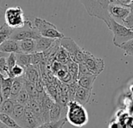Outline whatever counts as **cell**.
I'll return each instance as SVG.
<instances>
[{
    "mask_svg": "<svg viewBox=\"0 0 133 128\" xmlns=\"http://www.w3.org/2000/svg\"><path fill=\"white\" fill-rule=\"evenodd\" d=\"M25 83V78L24 77H16L14 80V83L11 88V95H10V99L14 100L15 98L18 95V94L21 92V91L24 88Z\"/></svg>",
    "mask_w": 133,
    "mask_h": 128,
    "instance_id": "e0dca14e",
    "label": "cell"
},
{
    "mask_svg": "<svg viewBox=\"0 0 133 128\" xmlns=\"http://www.w3.org/2000/svg\"><path fill=\"white\" fill-rule=\"evenodd\" d=\"M17 56V64L24 67L25 69L31 66V55L19 53L16 54Z\"/></svg>",
    "mask_w": 133,
    "mask_h": 128,
    "instance_id": "44dd1931",
    "label": "cell"
},
{
    "mask_svg": "<svg viewBox=\"0 0 133 128\" xmlns=\"http://www.w3.org/2000/svg\"><path fill=\"white\" fill-rule=\"evenodd\" d=\"M56 40L40 37L36 40V52H45L49 49Z\"/></svg>",
    "mask_w": 133,
    "mask_h": 128,
    "instance_id": "2e32d148",
    "label": "cell"
},
{
    "mask_svg": "<svg viewBox=\"0 0 133 128\" xmlns=\"http://www.w3.org/2000/svg\"><path fill=\"white\" fill-rule=\"evenodd\" d=\"M96 77H97V76L93 75V74L84 76V77H82L78 79V84L82 88L92 91L93 84H94V82H95Z\"/></svg>",
    "mask_w": 133,
    "mask_h": 128,
    "instance_id": "ac0fdd59",
    "label": "cell"
},
{
    "mask_svg": "<svg viewBox=\"0 0 133 128\" xmlns=\"http://www.w3.org/2000/svg\"><path fill=\"white\" fill-rule=\"evenodd\" d=\"M109 128H122V126L119 122L112 121L109 125Z\"/></svg>",
    "mask_w": 133,
    "mask_h": 128,
    "instance_id": "74e56055",
    "label": "cell"
},
{
    "mask_svg": "<svg viewBox=\"0 0 133 128\" xmlns=\"http://www.w3.org/2000/svg\"><path fill=\"white\" fill-rule=\"evenodd\" d=\"M85 6V10L89 16L96 17L103 20L109 27L112 20L110 13V0L109 1H80Z\"/></svg>",
    "mask_w": 133,
    "mask_h": 128,
    "instance_id": "6da1fadb",
    "label": "cell"
},
{
    "mask_svg": "<svg viewBox=\"0 0 133 128\" xmlns=\"http://www.w3.org/2000/svg\"><path fill=\"white\" fill-rule=\"evenodd\" d=\"M24 88L27 90V91H28V93L31 99H36V100L38 99L40 94L36 90V87H35V84L31 83V82H29V81H28L25 80Z\"/></svg>",
    "mask_w": 133,
    "mask_h": 128,
    "instance_id": "cb8c5ba5",
    "label": "cell"
},
{
    "mask_svg": "<svg viewBox=\"0 0 133 128\" xmlns=\"http://www.w3.org/2000/svg\"><path fill=\"white\" fill-rule=\"evenodd\" d=\"M91 95H92V91L78 86V88L76 91L75 101L84 106L85 105H86L89 102Z\"/></svg>",
    "mask_w": 133,
    "mask_h": 128,
    "instance_id": "4fadbf2b",
    "label": "cell"
},
{
    "mask_svg": "<svg viewBox=\"0 0 133 128\" xmlns=\"http://www.w3.org/2000/svg\"><path fill=\"white\" fill-rule=\"evenodd\" d=\"M122 25L131 31L133 30V13L131 12L129 13V15L127 17V18L124 20Z\"/></svg>",
    "mask_w": 133,
    "mask_h": 128,
    "instance_id": "e575fe53",
    "label": "cell"
},
{
    "mask_svg": "<svg viewBox=\"0 0 133 128\" xmlns=\"http://www.w3.org/2000/svg\"><path fill=\"white\" fill-rule=\"evenodd\" d=\"M25 112V106L18 103H15L14 105V108L12 112L11 116L17 121L18 122L24 116Z\"/></svg>",
    "mask_w": 133,
    "mask_h": 128,
    "instance_id": "484cf974",
    "label": "cell"
},
{
    "mask_svg": "<svg viewBox=\"0 0 133 128\" xmlns=\"http://www.w3.org/2000/svg\"><path fill=\"white\" fill-rule=\"evenodd\" d=\"M14 29L10 28L6 23L0 27V45L6 41L10 39Z\"/></svg>",
    "mask_w": 133,
    "mask_h": 128,
    "instance_id": "7402d4cb",
    "label": "cell"
},
{
    "mask_svg": "<svg viewBox=\"0 0 133 128\" xmlns=\"http://www.w3.org/2000/svg\"><path fill=\"white\" fill-rule=\"evenodd\" d=\"M66 119L72 126L82 127L89 122V115L83 105L75 101L70 102L68 105Z\"/></svg>",
    "mask_w": 133,
    "mask_h": 128,
    "instance_id": "7a4b0ae2",
    "label": "cell"
},
{
    "mask_svg": "<svg viewBox=\"0 0 133 128\" xmlns=\"http://www.w3.org/2000/svg\"><path fill=\"white\" fill-rule=\"evenodd\" d=\"M34 26L42 37L55 40H60L65 37L53 24L45 19L39 17L35 18Z\"/></svg>",
    "mask_w": 133,
    "mask_h": 128,
    "instance_id": "3957f363",
    "label": "cell"
},
{
    "mask_svg": "<svg viewBox=\"0 0 133 128\" xmlns=\"http://www.w3.org/2000/svg\"><path fill=\"white\" fill-rule=\"evenodd\" d=\"M18 42L21 53L31 55L36 52V40L28 39Z\"/></svg>",
    "mask_w": 133,
    "mask_h": 128,
    "instance_id": "9a60e30c",
    "label": "cell"
},
{
    "mask_svg": "<svg viewBox=\"0 0 133 128\" xmlns=\"http://www.w3.org/2000/svg\"><path fill=\"white\" fill-rule=\"evenodd\" d=\"M109 13L113 20L122 25L124 20L131 13V10L127 6L119 5L114 3L113 0H110Z\"/></svg>",
    "mask_w": 133,
    "mask_h": 128,
    "instance_id": "9c48e42d",
    "label": "cell"
},
{
    "mask_svg": "<svg viewBox=\"0 0 133 128\" xmlns=\"http://www.w3.org/2000/svg\"><path fill=\"white\" fill-rule=\"evenodd\" d=\"M0 122L10 128H22L11 116L1 112H0Z\"/></svg>",
    "mask_w": 133,
    "mask_h": 128,
    "instance_id": "ffe728a7",
    "label": "cell"
},
{
    "mask_svg": "<svg viewBox=\"0 0 133 128\" xmlns=\"http://www.w3.org/2000/svg\"><path fill=\"white\" fill-rule=\"evenodd\" d=\"M35 87H36V90L39 94H42L45 91V85L43 81L42 80V78H40V80L35 84Z\"/></svg>",
    "mask_w": 133,
    "mask_h": 128,
    "instance_id": "d590c367",
    "label": "cell"
},
{
    "mask_svg": "<svg viewBox=\"0 0 133 128\" xmlns=\"http://www.w3.org/2000/svg\"><path fill=\"white\" fill-rule=\"evenodd\" d=\"M5 22L12 29H20L25 26L27 20L20 6L10 7L5 12Z\"/></svg>",
    "mask_w": 133,
    "mask_h": 128,
    "instance_id": "8992f818",
    "label": "cell"
},
{
    "mask_svg": "<svg viewBox=\"0 0 133 128\" xmlns=\"http://www.w3.org/2000/svg\"><path fill=\"white\" fill-rule=\"evenodd\" d=\"M7 66L10 69V71L11 72L12 69L17 65V56L15 53H11L9 55V56L6 59Z\"/></svg>",
    "mask_w": 133,
    "mask_h": 128,
    "instance_id": "836d02e7",
    "label": "cell"
},
{
    "mask_svg": "<svg viewBox=\"0 0 133 128\" xmlns=\"http://www.w3.org/2000/svg\"><path fill=\"white\" fill-rule=\"evenodd\" d=\"M66 122H68V120H66V118H64V119H60V120L56 121V122H51L50 121L48 123H42V125H40L37 128H63Z\"/></svg>",
    "mask_w": 133,
    "mask_h": 128,
    "instance_id": "4316f807",
    "label": "cell"
},
{
    "mask_svg": "<svg viewBox=\"0 0 133 128\" xmlns=\"http://www.w3.org/2000/svg\"><path fill=\"white\" fill-rule=\"evenodd\" d=\"M9 55H10V54H6V53H4V52H3L0 51V59L3 58V57H8Z\"/></svg>",
    "mask_w": 133,
    "mask_h": 128,
    "instance_id": "f35d334b",
    "label": "cell"
},
{
    "mask_svg": "<svg viewBox=\"0 0 133 128\" xmlns=\"http://www.w3.org/2000/svg\"><path fill=\"white\" fill-rule=\"evenodd\" d=\"M55 61L63 64V65H68L71 62H72L69 53L61 46L56 55Z\"/></svg>",
    "mask_w": 133,
    "mask_h": 128,
    "instance_id": "d6986e66",
    "label": "cell"
},
{
    "mask_svg": "<svg viewBox=\"0 0 133 128\" xmlns=\"http://www.w3.org/2000/svg\"><path fill=\"white\" fill-rule=\"evenodd\" d=\"M128 7L130 9V10H131V13H133V1L131 0V3L128 6Z\"/></svg>",
    "mask_w": 133,
    "mask_h": 128,
    "instance_id": "ab89813d",
    "label": "cell"
},
{
    "mask_svg": "<svg viewBox=\"0 0 133 128\" xmlns=\"http://www.w3.org/2000/svg\"><path fill=\"white\" fill-rule=\"evenodd\" d=\"M60 46L68 52L73 62L82 63L85 59V50L81 48L71 38L64 37L59 40Z\"/></svg>",
    "mask_w": 133,
    "mask_h": 128,
    "instance_id": "5b68a950",
    "label": "cell"
},
{
    "mask_svg": "<svg viewBox=\"0 0 133 128\" xmlns=\"http://www.w3.org/2000/svg\"><path fill=\"white\" fill-rule=\"evenodd\" d=\"M121 48L123 49L127 55H131L133 57V39L128 41L125 44L121 46Z\"/></svg>",
    "mask_w": 133,
    "mask_h": 128,
    "instance_id": "1f68e13d",
    "label": "cell"
},
{
    "mask_svg": "<svg viewBox=\"0 0 133 128\" xmlns=\"http://www.w3.org/2000/svg\"><path fill=\"white\" fill-rule=\"evenodd\" d=\"M92 74L89 71V70L87 68V67L85 65L84 63H79L78 64V78L87 76V75H92ZM94 75V74H93Z\"/></svg>",
    "mask_w": 133,
    "mask_h": 128,
    "instance_id": "d6a6232c",
    "label": "cell"
},
{
    "mask_svg": "<svg viewBox=\"0 0 133 128\" xmlns=\"http://www.w3.org/2000/svg\"><path fill=\"white\" fill-rule=\"evenodd\" d=\"M44 59L43 52H35L31 54V66L39 67Z\"/></svg>",
    "mask_w": 133,
    "mask_h": 128,
    "instance_id": "4dcf8cb0",
    "label": "cell"
},
{
    "mask_svg": "<svg viewBox=\"0 0 133 128\" xmlns=\"http://www.w3.org/2000/svg\"><path fill=\"white\" fill-rule=\"evenodd\" d=\"M40 37L42 36L39 34L38 31L35 27L34 24H32V23L30 20H27L26 24L24 27L14 30L10 39L17 41H21L28 39L37 40Z\"/></svg>",
    "mask_w": 133,
    "mask_h": 128,
    "instance_id": "52a82bcc",
    "label": "cell"
},
{
    "mask_svg": "<svg viewBox=\"0 0 133 128\" xmlns=\"http://www.w3.org/2000/svg\"><path fill=\"white\" fill-rule=\"evenodd\" d=\"M82 63L85 64L92 74L96 76L100 74L104 70V60L101 58L96 57L88 51H85V59Z\"/></svg>",
    "mask_w": 133,
    "mask_h": 128,
    "instance_id": "ba28073f",
    "label": "cell"
},
{
    "mask_svg": "<svg viewBox=\"0 0 133 128\" xmlns=\"http://www.w3.org/2000/svg\"><path fill=\"white\" fill-rule=\"evenodd\" d=\"M0 51L6 53V54L21 53L19 42L17 41H14V40H11V39L6 41L4 43H3L1 45H0Z\"/></svg>",
    "mask_w": 133,
    "mask_h": 128,
    "instance_id": "7c38bea8",
    "label": "cell"
},
{
    "mask_svg": "<svg viewBox=\"0 0 133 128\" xmlns=\"http://www.w3.org/2000/svg\"><path fill=\"white\" fill-rule=\"evenodd\" d=\"M5 12L3 8L0 7V27H1L6 22H5Z\"/></svg>",
    "mask_w": 133,
    "mask_h": 128,
    "instance_id": "8d00e7d4",
    "label": "cell"
},
{
    "mask_svg": "<svg viewBox=\"0 0 133 128\" xmlns=\"http://www.w3.org/2000/svg\"><path fill=\"white\" fill-rule=\"evenodd\" d=\"M14 105H15L14 101L10 98L3 101V102L1 105V108H0V112L11 116L14 108Z\"/></svg>",
    "mask_w": 133,
    "mask_h": 128,
    "instance_id": "603a6c76",
    "label": "cell"
},
{
    "mask_svg": "<svg viewBox=\"0 0 133 128\" xmlns=\"http://www.w3.org/2000/svg\"><path fill=\"white\" fill-rule=\"evenodd\" d=\"M68 70L71 76L72 77L74 81H78V63L75 62H71L69 64H68Z\"/></svg>",
    "mask_w": 133,
    "mask_h": 128,
    "instance_id": "f1b7e54d",
    "label": "cell"
},
{
    "mask_svg": "<svg viewBox=\"0 0 133 128\" xmlns=\"http://www.w3.org/2000/svg\"><path fill=\"white\" fill-rule=\"evenodd\" d=\"M68 106H63L57 102H55L49 112V119L51 122H56L66 118Z\"/></svg>",
    "mask_w": 133,
    "mask_h": 128,
    "instance_id": "8fae6325",
    "label": "cell"
},
{
    "mask_svg": "<svg viewBox=\"0 0 133 128\" xmlns=\"http://www.w3.org/2000/svg\"><path fill=\"white\" fill-rule=\"evenodd\" d=\"M24 78L26 81L35 84L41 78L39 67L30 66L28 68H26Z\"/></svg>",
    "mask_w": 133,
    "mask_h": 128,
    "instance_id": "5bb4252c",
    "label": "cell"
},
{
    "mask_svg": "<svg viewBox=\"0 0 133 128\" xmlns=\"http://www.w3.org/2000/svg\"><path fill=\"white\" fill-rule=\"evenodd\" d=\"M17 123L22 128H37L42 125L31 109L28 105H25L24 114L23 117L17 122Z\"/></svg>",
    "mask_w": 133,
    "mask_h": 128,
    "instance_id": "30bf717a",
    "label": "cell"
},
{
    "mask_svg": "<svg viewBox=\"0 0 133 128\" xmlns=\"http://www.w3.org/2000/svg\"><path fill=\"white\" fill-rule=\"evenodd\" d=\"M25 71H26V69L18 64L12 69L11 72H10V77L11 78H16V77H24L25 75Z\"/></svg>",
    "mask_w": 133,
    "mask_h": 128,
    "instance_id": "f546056e",
    "label": "cell"
},
{
    "mask_svg": "<svg viewBox=\"0 0 133 128\" xmlns=\"http://www.w3.org/2000/svg\"><path fill=\"white\" fill-rule=\"evenodd\" d=\"M6 59L7 57H3L0 59V74L4 78L10 77V71L7 66Z\"/></svg>",
    "mask_w": 133,
    "mask_h": 128,
    "instance_id": "83f0119b",
    "label": "cell"
},
{
    "mask_svg": "<svg viewBox=\"0 0 133 128\" xmlns=\"http://www.w3.org/2000/svg\"><path fill=\"white\" fill-rule=\"evenodd\" d=\"M108 28L113 32V43L115 46L121 48V45L133 39V31L124 26L111 20Z\"/></svg>",
    "mask_w": 133,
    "mask_h": 128,
    "instance_id": "277c9868",
    "label": "cell"
},
{
    "mask_svg": "<svg viewBox=\"0 0 133 128\" xmlns=\"http://www.w3.org/2000/svg\"><path fill=\"white\" fill-rule=\"evenodd\" d=\"M15 103H18L23 105H26L29 101H30V96L27 91V90L25 89V88L24 87V88L21 91V92L18 94V95L15 98V99L14 100Z\"/></svg>",
    "mask_w": 133,
    "mask_h": 128,
    "instance_id": "d4e9b609",
    "label": "cell"
},
{
    "mask_svg": "<svg viewBox=\"0 0 133 128\" xmlns=\"http://www.w3.org/2000/svg\"><path fill=\"white\" fill-rule=\"evenodd\" d=\"M0 128H10V127H8L7 126L4 125L3 123H2L1 122H0Z\"/></svg>",
    "mask_w": 133,
    "mask_h": 128,
    "instance_id": "60d3db41",
    "label": "cell"
}]
</instances>
